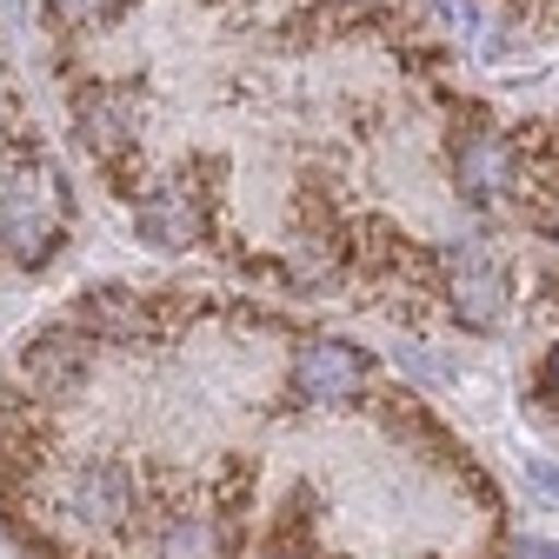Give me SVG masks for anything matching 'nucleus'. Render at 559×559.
I'll use <instances>...</instances> for the list:
<instances>
[{
  "label": "nucleus",
  "mask_w": 559,
  "mask_h": 559,
  "mask_svg": "<svg viewBox=\"0 0 559 559\" xmlns=\"http://www.w3.org/2000/svg\"><path fill=\"white\" fill-rule=\"evenodd\" d=\"M67 234V180L47 160H21L0 193V247L21 266H40Z\"/></svg>",
  "instance_id": "obj_1"
},
{
  "label": "nucleus",
  "mask_w": 559,
  "mask_h": 559,
  "mask_svg": "<svg viewBox=\"0 0 559 559\" xmlns=\"http://www.w3.org/2000/svg\"><path fill=\"white\" fill-rule=\"evenodd\" d=\"M294 386L307 406H346L367 386V354L354 340H307L294 360Z\"/></svg>",
  "instance_id": "obj_2"
},
{
  "label": "nucleus",
  "mask_w": 559,
  "mask_h": 559,
  "mask_svg": "<svg viewBox=\"0 0 559 559\" xmlns=\"http://www.w3.org/2000/svg\"><path fill=\"white\" fill-rule=\"evenodd\" d=\"M513 307V287H507V273L493 260H479V253H453V320L466 333H493Z\"/></svg>",
  "instance_id": "obj_3"
},
{
  "label": "nucleus",
  "mask_w": 559,
  "mask_h": 559,
  "mask_svg": "<svg viewBox=\"0 0 559 559\" xmlns=\"http://www.w3.org/2000/svg\"><path fill=\"white\" fill-rule=\"evenodd\" d=\"M453 174H460V193L479 206L513 193V140H500L493 127H473L466 140H453Z\"/></svg>",
  "instance_id": "obj_4"
},
{
  "label": "nucleus",
  "mask_w": 559,
  "mask_h": 559,
  "mask_svg": "<svg viewBox=\"0 0 559 559\" xmlns=\"http://www.w3.org/2000/svg\"><path fill=\"white\" fill-rule=\"evenodd\" d=\"M67 513L87 520V526H120V520L133 513V479H127V466L87 460V466L74 473V486H67Z\"/></svg>",
  "instance_id": "obj_5"
},
{
  "label": "nucleus",
  "mask_w": 559,
  "mask_h": 559,
  "mask_svg": "<svg viewBox=\"0 0 559 559\" xmlns=\"http://www.w3.org/2000/svg\"><path fill=\"white\" fill-rule=\"evenodd\" d=\"M87 373V346L74 333H40L27 340V354H21V386L27 393H67Z\"/></svg>",
  "instance_id": "obj_6"
},
{
  "label": "nucleus",
  "mask_w": 559,
  "mask_h": 559,
  "mask_svg": "<svg viewBox=\"0 0 559 559\" xmlns=\"http://www.w3.org/2000/svg\"><path fill=\"white\" fill-rule=\"evenodd\" d=\"M193 234H200V206H193V193L187 187H167V193H154L147 206H140V240H154V247H193Z\"/></svg>",
  "instance_id": "obj_7"
},
{
  "label": "nucleus",
  "mask_w": 559,
  "mask_h": 559,
  "mask_svg": "<svg viewBox=\"0 0 559 559\" xmlns=\"http://www.w3.org/2000/svg\"><path fill=\"white\" fill-rule=\"evenodd\" d=\"M160 559H227V533L214 513H180L160 533Z\"/></svg>",
  "instance_id": "obj_8"
},
{
  "label": "nucleus",
  "mask_w": 559,
  "mask_h": 559,
  "mask_svg": "<svg viewBox=\"0 0 559 559\" xmlns=\"http://www.w3.org/2000/svg\"><path fill=\"white\" fill-rule=\"evenodd\" d=\"M81 320H87L94 333H140V320H147V313H140L133 294H94V300L81 307Z\"/></svg>",
  "instance_id": "obj_9"
},
{
  "label": "nucleus",
  "mask_w": 559,
  "mask_h": 559,
  "mask_svg": "<svg viewBox=\"0 0 559 559\" xmlns=\"http://www.w3.org/2000/svg\"><path fill=\"white\" fill-rule=\"evenodd\" d=\"M114 8V0H47V14L60 21V27H87V21H100Z\"/></svg>",
  "instance_id": "obj_10"
},
{
  "label": "nucleus",
  "mask_w": 559,
  "mask_h": 559,
  "mask_svg": "<svg viewBox=\"0 0 559 559\" xmlns=\"http://www.w3.org/2000/svg\"><path fill=\"white\" fill-rule=\"evenodd\" d=\"M513 559H559V546H546V539H513Z\"/></svg>",
  "instance_id": "obj_11"
},
{
  "label": "nucleus",
  "mask_w": 559,
  "mask_h": 559,
  "mask_svg": "<svg viewBox=\"0 0 559 559\" xmlns=\"http://www.w3.org/2000/svg\"><path fill=\"white\" fill-rule=\"evenodd\" d=\"M526 473H533V479H539V486H546V493H552V500H559V473H552V466H546V460H526Z\"/></svg>",
  "instance_id": "obj_12"
},
{
  "label": "nucleus",
  "mask_w": 559,
  "mask_h": 559,
  "mask_svg": "<svg viewBox=\"0 0 559 559\" xmlns=\"http://www.w3.org/2000/svg\"><path fill=\"white\" fill-rule=\"evenodd\" d=\"M552 386H559V346H552Z\"/></svg>",
  "instance_id": "obj_13"
}]
</instances>
